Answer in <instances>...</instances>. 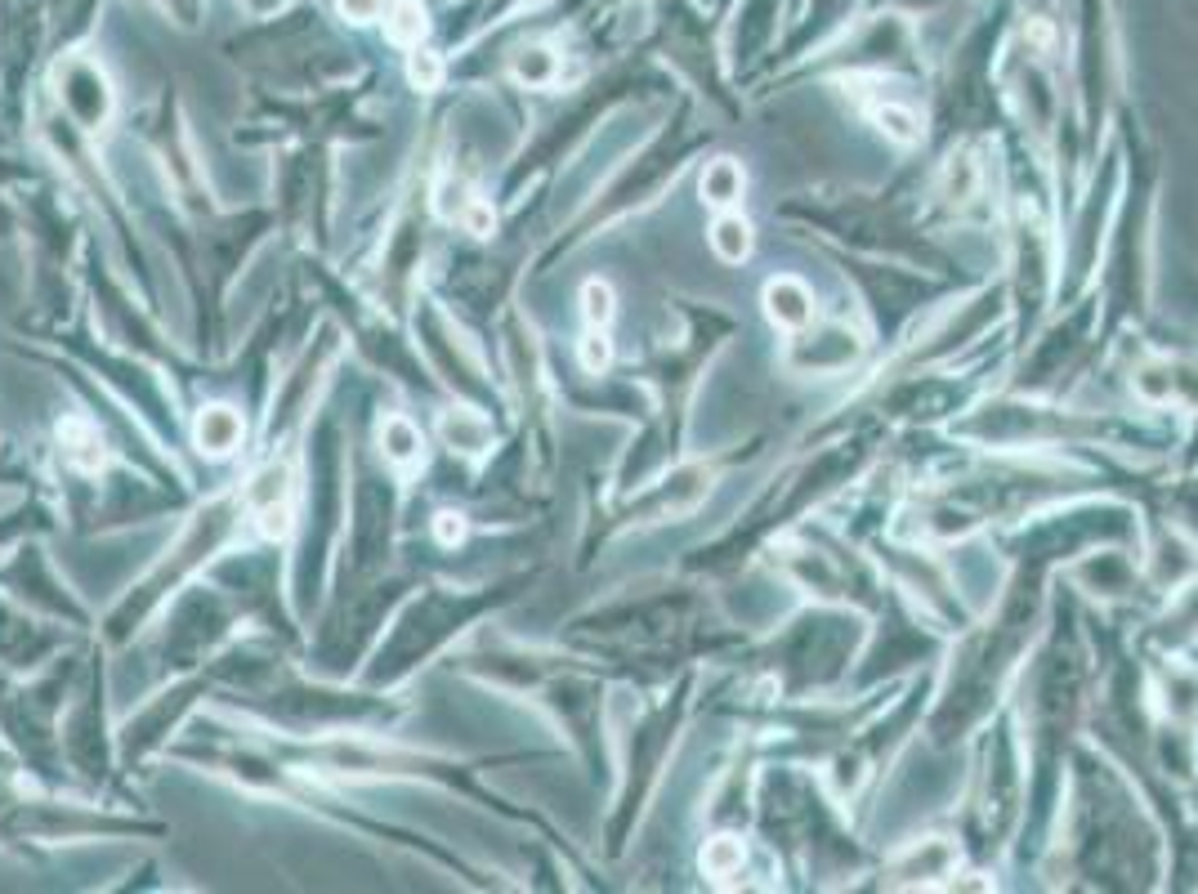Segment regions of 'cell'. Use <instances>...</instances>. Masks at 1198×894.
I'll use <instances>...</instances> for the list:
<instances>
[{
    "label": "cell",
    "instance_id": "1",
    "mask_svg": "<svg viewBox=\"0 0 1198 894\" xmlns=\"http://www.w3.org/2000/svg\"><path fill=\"white\" fill-rule=\"evenodd\" d=\"M193 434H197V448L206 456H233L237 443H242V434H246V425H242V416L228 403H210V407L197 412V430Z\"/></svg>",
    "mask_w": 1198,
    "mask_h": 894
},
{
    "label": "cell",
    "instance_id": "2",
    "mask_svg": "<svg viewBox=\"0 0 1198 894\" xmlns=\"http://www.w3.org/2000/svg\"><path fill=\"white\" fill-rule=\"evenodd\" d=\"M765 314L774 327H805L814 318V301H809V291L796 282V277H774L765 286Z\"/></svg>",
    "mask_w": 1198,
    "mask_h": 894
},
{
    "label": "cell",
    "instance_id": "3",
    "mask_svg": "<svg viewBox=\"0 0 1198 894\" xmlns=\"http://www.w3.org/2000/svg\"><path fill=\"white\" fill-rule=\"evenodd\" d=\"M59 443H63L68 465H72V470H81V474H99V470H104V461H108L104 439H99V430H95L86 416H68V421L59 425Z\"/></svg>",
    "mask_w": 1198,
    "mask_h": 894
},
{
    "label": "cell",
    "instance_id": "4",
    "mask_svg": "<svg viewBox=\"0 0 1198 894\" xmlns=\"http://www.w3.org/2000/svg\"><path fill=\"white\" fill-rule=\"evenodd\" d=\"M425 6L421 0H390L385 6V37L394 41V46H407V50H416L421 46V37H425Z\"/></svg>",
    "mask_w": 1198,
    "mask_h": 894
},
{
    "label": "cell",
    "instance_id": "5",
    "mask_svg": "<svg viewBox=\"0 0 1198 894\" xmlns=\"http://www.w3.org/2000/svg\"><path fill=\"white\" fill-rule=\"evenodd\" d=\"M738 197H743V166L729 161V157L711 161V166L703 170V202L725 210V206H734Z\"/></svg>",
    "mask_w": 1198,
    "mask_h": 894
},
{
    "label": "cell",
    "instance_id": "6",
    "mask_svg": "<svg viewBox=\"0 0 1198 894\" xmlns=\"http://www.w3.org/2000/svg\"><path fill=\"white\" fill-rule=\"evenodd\" d=\"M381 443H385V461L399 465V470H412L421 461V430L403 416H390L385 430H381Z\"/></svg>",
    "mask_w": 1198,
    "mask_h": 894
},
{
    "label": "cell",
    "instance_id": "7",
    "mask_svg": "<svg viewBox=\"0 0 1198 894\" xmlns=\"http://www.w3.org/2000/svg\"><path fill=\"white\" fill-rule=\"evenodd\" d=\"M711 246L725 264H743L752 255V224L743 215H720L711 224Z\"/></svg>",
    "mask_w": 1198,
    "mask_h": 894
},
{
    "label": "cell",
    "instance_id": "8",
    "mask_svg": "<svg viewBox=\"0 0 1198 894\" xmlns=\"http://www.w3.org/2000/svg\"><path fill=\"white\" fill-rule=\"evenodd\" d=\"M286 488H291V470L286 465H259L255 474H251V483H246V505L251 510H264V505H277V501H286Z\"/></svg>",
    "mask_w": 1198,
    "mask_h": 894
},
{
    "label": "cell",
    "instance_id": "9",
    "mask_svg": "<svg viewBox=\"0 0 1198 894\" xmlns=\"http://www.w3.org/2000/svg\"><path fill=\"white\" fill-rule=\"evenodd\" d=\"M443 439L456 443L461 452H483L488 448V421L474 412H448L443 416Z\"/></svg>",
    "mask_w": 1198,
    "mask_h": 894
},
{
    "label": "cell",
    "instance_id": "10",
    "mask_svg": "<svg viewBox=\"0 0 1198 894\" xmlns=\"http://www.w3.org/2000/svg\"><path fill=\"white\" fill-rule=\"evenodd\" d=\"M581 314H586V323H590V327H609V323H613V314H618L613 286H609V282H599V277H590V282L581 286Z\"/></svg>",
    "mask_w": 1198,
    "mask_h": 894
},
{
    "label": "cell",
    "instance_id": "11",
    "mask_svg": "<svg viewBox=\"0 0 1198 894\" xmlns=\"http://www.w3.org/2000/svg\"><path fill=\"white\" fill-rule=\"evenodd\" d=\"M703 867H707V876H734V872L743 867V841H738V836H716V841H707V849H703Z\"/></svg>",
    "mask_w": 1198,
    "mask_h": 894
},
{
    "label": "cell",
    "instance_id": "12",
    "mask_svg": "<svg viewBox=\"0 0 1198 894\" xmlns=\"http://www.w3.org/2000/svg\"><path fill=\"white\" fill-rule=\"evenodd\" d=\"M876 121H881V130H885L894 144H917V139H922V121H917L913 108L885 104V108H876Z\"/></svg>",
    "mask_w": 1198,
    "mask_h": 894
},
{
    "label": "cell",
    "instance_id": "13",
    "mask_svg": "<svg viewBox=\"0 0 1198 894\" xmlns=\"http://www.w3.org/2000/svg\"><path fill=\"white\" fill-rule=\"evenodd\" d=\"M407 77H412V86L416 90H439L443 86V59L434 55V50H412L407 55Z\"/></svg>",
    "mask_w": 1198,
    "mask_h": 894
},
{
    "label": "cell",
    "instance_id": "14",
    "mask_svg": "<svg viewBox=\"0 0 1198 894\" xmlns=\"http://www.w3.org/2000/svg\"><path fill=\"white\" fill-rule=\"evenodd\" d=\"M514 77L528 81V86H546V81H554V55H550V50H523V55L514 59Z\"/></svg>",
    "mask_w": 1198,
    "mask_h": 894
},
{
    "label": "cell",
    "instance_id": "15",
    "mask_svg": "<svg viewBox=\"0 0 1198 894\" xmlns=\"http://www.w3.org/2000/svg\"><path fill=\"white\" fill-rule=\"evenodd\" d=\"M577 358H581V367H586V372H605V367L613 363V345H609L605 327H590V336H581Z\"/></svg>",
    "mask_w": 1198,
    "mask_h": 894
},
{
    "label": "cell",
    "instance_id": "16",
    "mask_svg": "<svg viewBox=\"0 0 1198 894\" xmlns=\"http://www.w3.org/2000/svg\"><path fill=\"white\" fill-rule=\"evenodd\" d=\"M461 224H465V233H474V237H488L492 228H497V215H492V206L488 202H465L461 206Z\"/></svg>",
    "mask_w": 1198,
    "mask_h": 894
},
{
    "label": "cell",
    "instance_id": "17",
    "mask_svg": "<svg viewBox=\"0 0 1198 894\" xmlns=\"http://www.w3.org/2000/svg\"><path fill=\"white\" fill-rule=\"evenodd\" d=\"M255 514H259V532H264L268 541H282V537L291 532V505H286V501L264 505V510H255Z\"/></svg>",
    "mask_w": 1198,
    "mask_h": 894
},
{
    "label": "cell",
    "instance_id": "18",
    "mask_svg": "<svg viewBox=\"0 0 1198 894\" xmlns=\"http://www.w3.org/2000/svg\"><path fill=\"white\" fill-rule=\"evenodd\" d=\"M336 6H341V14L354 19V23H376V19L385 14L390 0H336Z\"/></svg>",
    "mask_w": 1198,
    "mask_h": 894
},
{
    "label": "cell",
    "instance_id": "19",
    "mask_svg": "<svg viewBox=\"0 0 1198 894\" xmlns=\"http://www.w3.org/2000/svg\"><path fill=\"white\" fill-rule=\"evenodd\" d=\"M434 532H439L443 546H456V541H465V519L461 514H439L434 519Z\"/></svg>",
    "mask_w": 1198,
    "mask_h": 894
}]
</instances>
